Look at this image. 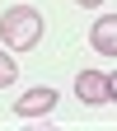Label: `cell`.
Here are the masks:
<instances>
[{
    "mask_svg": "<svg viewBox=\"0 0 117 131\" xmlns=\"http://www.w3.org/2000/svg\"><path fill=\"white\" fill-rule=\"evenodd\" d=\"M0 42L9 52H33L42 42V14L33 5H9L0 14Z\"/></svg>",
    "mask_w": 117,
    "mask_h": 131,
    "instance_id": "cell-1",
    "label": "cell"
},
{
    "mask_svg": "<svg viewBox=\"0 0 117 131\" xmlns=\"http://www.w3.org/2000/svg\"><path fill=\"white\" fill-rule=\"evenodd\" d=\"M52 108H56V89L52 84H38L24 98H14V112H19V117H42V112H52Z\"/></svg>",
    "mask_w": 117,
    "mask_h": 131,
    "instance_id": "cell-2",
    "label": "cell"
},
{
    "mask_svg": "<svg viewBox=\"0 0 117 131\" xmlns=\"http://www.w3.org/2000/svg\"><path fill=\"white\" fill-rule=\"evenodd\" d=\"M75 98H80V103H108V75L80 70L75 75Z\"/></svg>",
    "mask_w": 117,
    "mask_h": 131,
    "instance_id": "cell-3",
    "label": "cell"
},
{
    "mask_svg": "<svg viewBox=\"0 0 117 131\" xmlns=\"http://www.w3.org/2000/svg\"><path fill=\"white\" fill-rule=\"evenodd\" d=\"M89 42H94V52H98V56H117V14H103V19H94Z\"/></svg>",
    "mask_w": 117,
    "mask_h": 131,
    "instance_id": "cell-4",
    "label": "cell"
},
{
    "mask_svg": "<svg viewBox=\"0 0 117 131\" xmlns=\"http://www.w3.org/2000/svg\"><path fill=\"white\" fill-rule=\"evenodd\" d=\"M14 75H19V61L9 56V47H0V89H9Z\"/></svg>",
    "mask_w": 117,
    "mask_h": 131,
    "instance_id": "cell-5",
    "label": "cell"
},
{
    "mask_svg": "<svg viewBox=\"0 0 117 131\" xmlns=\"http://www.w3.org/2000/svg\"><path fill=\"white\" fill-rule=\"evenodd\" d=\"M108 98H112V103H117V70L108 75Z\"/></svg>",
    "mask_w": 117,
    "mask_h": 131,
    "instance_id": "cell-6",
    "label": "cell"
},
{
    "mask_svg": "<svg viewBox=\"0 0 117 131\" xmlns=\"http://www.w3.org/2000/svg\"><path fill=\"white\" fill-rule=\"evenodd\" d=\"M75 5H84V9H98V5H103V0H75Z\"/></svg>",
    "mask_w": 117,
    "mask_h": 131,
    "instance_id": "cell-7",
    "label": "cell"
}]
</instances>
